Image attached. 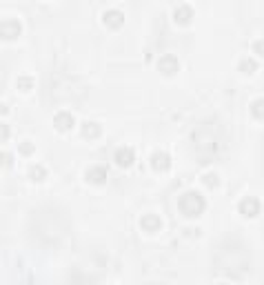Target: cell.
<instances>
[{"label":"cell","instance_id":"6da1fadb","mask_svg":"<svg viewBox=\"0 0 264 285\" xmlns=\"http://www.w3.org/2000/svg\"><path fill=\"white\" fill-rule=\"evenodd\" d=\"M204 198H202V194L198 192H184L180 198H178V208L184 216H200L202 212H204Z\"/></svg>","mask_w":264,"mask_h":285},{"label":"cell","instance_id":"7a4b0ae2","mask_svg":"<svg viewBox=\"0 0 264 285\" xmlns=\"http://www.w3.org/2000/svg\"><path fill=\"white\" fill-rule=\"evenodd\" d=\"M178 69H180V63H178V58L173 54H164V56L158 58V71H160V74L173 76Z\"/></svg>","mask_w":264,"mask_h":285},{"label":"cell","instance_id":"3957f363","mask_svg":"<svg viewBox=\"0 0 264 285\" xmlns=\"http://www.w3.org/2000/svg\"><path fill=\"white\" fill-rule=\"evenodd\" d=\"M22 32V25L18 20H3L0 22V38H5V40H14L18 38Z\"/></svg>","mask_w":264,"mask_h":285},{"label":"cell","instance_id":"277c9868","mask_svg":"<svg viewBox=\"0 0 264 285\" xmlns=\"http://www.w3.org/2000/svg\"><path fill=\"white\" fill-rule=\"evenodd\" d=\"M257 212H260V201H257L255 196H244L240 201V214L242 216L253 218V216H257Z\"/></svg>","mask_w":264,"mask_h":285},{"label":"cell","instance_id":"5b68a950","mask_svg":"<svg viewBox=\"0 0 264 285\" xmlns=\"http://www.w3.org/2000/svg\"><path fill=\"white\" fill-rule=\"evenodd\" d=\"M151 167L156 169V172H167L171 167V159L167 151H153L151 154Z\"/></svg>","mask_w":264,"mask_h":285},{"label":"cell","instance_id":"8992f818","mask_svg":"<svg viewBox=\"0 0 264 285\" xmlns=\"http://www.w3.org/2000/svg\"><path fill=\"white\" fill-rule=\"evenodd\" d=\"M102 20H104V25H107V27L118 29V27H122V22H125V14L118 11V9H107L102 14Z\"/></svg>","mask_w":264,"mask_h":285},{"label":"cell","instance_id":"52a82bcc","mask_svg":"<svg viewBox=\"0 0 264 285\" xmlns=\"http://www.w3.org/2000/svg\"><path fill=\"white\" fill-rule=\"evenodd\" d=\"M140 227H142L144 232H160L162 221H160L158 214H144L142 218H140Z\"/></svg>","mask_w":264,"mask_h":285},{"label":"cell","instance_id":"ba28073f","mask_svg":"<svg viewBox=\"0 0 264 285\" xmlns=\"http://www.w3.org/2000/svg\"><path fill=\"white\" fill-rule=\"evenodd\" d=\"M133 159H136V154H133L131 147H118L113 154V161L118 163L120 167H129L133 163Z\"/></svg>","mask_w":264,"mask_h":285},{"label":"cell","instance_id":"9c48e42d","mask_svg":"<svg viewBox=\"0 0 264 285\" xmlns=\"http://www.w3.org/2000/svg\"><path fill=\"white\" fill-rule=\"evenodd\" d=\"M193 18V9L189 7V5H178V7L173 9V20L178 22V25H189Z\"/></svg>","mask_w":264,"mask_h":285},{"label":"cell","instance_id":"30bf717a","mask_svg":"<svg viewBox=\"0 0 264 285\" xmlns=\"http://www.w3.org/2000/svg\"><path fill=\"white\" fill-rule=\"evenodd\" d=\"M53 125H56L60 132H67L76 125V120H73V114H69V112H58L56 116H53Z\"/></svg>","mask_w":264,"mask_h":285},{"label":"cell","instance_id":"8fae6325","mask_svg":"<svg viewBox=\"0 0 264 285\" xmlns=\"http://www.w3.org/2000/svg\"><path fill=\"white\" fill-rule=\"evenodd\" d=\"M107 167L104 165H94V167H89L87 169V180L89 183H96V185H100V183H104L107 180Z\"/></svg>","mask_w":264,"mask_h":285},{"label":"cell","instance_id":"7c38bea8","mask_svg":"<svg viewBox=\"0 0 264 285\" xmlns=\"http://www.w3.org/2000/svg\"><path fill=\"white\" fill-rule=\"evenodd\" d=\"M100 125H98V123H89V120H87V123H84L82 125V136L84 138H98V136H100Z\"/></svg>","mask_w":264,"mask_h":285},{"label":"cell","instance_id":"4fadbf2b","mask_svg":"<svg viewBox=\"0 0 264 285\" xmlns=\"http://www.w3.org/2000/svg\"><path fill=\"white\" fill-rule=\"evenodd\" d=\"M45 176H47V169L42 165H32L29 167V178L32 180H42Z\"/></svg>","mask_w":264,"mask_h":285},{"label":"cell","instance_id":"5bb4252c","mask_svg":"<svg viewBox=\"0 0 264 285\" xmlns=\"http://www.w3.org/2000/svg\"><path fill=\"white\" fill-rule=\"evenodd\" d=\"M255 69H257V63L253 58H242L240 60V71H244V74H253Z\"/></svg>","mask_w":264,"mask_h":285},{"label":"cell","instance_id":"9a60e30c","mask_svg":"<svg viewBox=\"0 0 264 285\" xmlns=\"http://www.w3.org/2000/svg\"><path fill=\"white\" fill-rule=\"evenodd\" d=\"M16 87L22 89V92H29V89L34 87V78H32V76H20V78L16 81Z\"/></svg>","mask_w":264,"mask_h":285},{"label":"cell","instance_id":"2e32d148","mask_svg":"<svg viewBox=\"0 0 264 285\" xmlns=\"http://www.w3.org/2000/svg\"><path fill=\"white\" fill-rule=\"evenodd\" d=\"M251 112H253L255 118H262V98H255L251 102Z\"/></svg>","mask_w":264,"mask_h":285},{"label":"cell","instance_id":"e0dca14e","mask_svg":"<svg viewBox=\"0 0 264 285\" xmlns=\"http://www.w3.org/2000/svg\"><path fill=\"white\" fill-rule=\"evenodd\" d=\"M218 183H220V180H218L216 174H207V176H204V185L207 187H218Z\"/></svg>","mask_w":264,"mask_h":285},{"label":"cell","instance_id":"ac0fdd59","mask_svg":"<svg viewBox=\"0 0 264 285\" xmlns=\"http://www.w3.org/2000/svg\"><path fill=\"white\" fill-rule=\"evenodd\" d=\"M9 138V125L0 123V141H7Z\"/></svg>","mask_w":264,"mask_h":285},{"label":"cell","instance_id":"d6986e66","mask_svg":"<svg viewBox=\"0 0 264 285\" xmlns=\"http://www.w3.org/2000/svg\"><path fill=\"white\" fill-rule=\"evenodd\" d=\"M20 151H22V154H32V151H34V145L29 143V141H24V143L20 145Z\"/></svg>","mask_w":264,"mask_h":285},{"label":"cell","instance_id":"ffe728a7","mask_svg":"<svg viewBox=\"0 0 264 285\" xmlns=\"http://www.w3.org/2000/svg\"><path fill=\"white\" fill-rule=\"evenodd\" d=\"M0 163H3L5 167L11 165V154H0Z\"/></svg>","mask_w":264,"mask_h":285},{"label":"cell","instance_id":"44dd1931","mask_svg":"<svg viewBox=\"0 0 264 285\" xmlns=\"http://www.w3.org/2000/svg\"><path fill=\"white\" fill-rule=\"evenodd\" d=\"M253 49H255V54H262V42H260V40H257L255 45H253Z\"/></svg>","mask_w":264,"mask_h":285},{"label":"cell","instance_id":"7402d4cb","mask_svg":"<svg viewBox=\"0 0 264 285\" xmlns=\"http://www.w3.org/2000/svg\"><path fill=\"white\" fill-rule=\"evenodd\" d=\"M0 114H7V105H0Z\"/></svg>","mask_w":264,"mask_h":285}]
</instances>
